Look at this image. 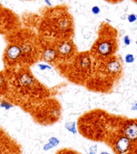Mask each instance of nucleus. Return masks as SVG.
Masks as SVG:
<instances>
[{
    "mask_svg": "<svg viewBox=\"0 0 137 154\" xmlns=\"http://www.w3.org/2000/svg\"><path fill=\"white\" fill-rule=\"evenodd\" d=\"M0 106H1L2 108H5V110H9L11 108L13 107L12 104H11L10 103H8V102H4V101L2 102V103L0 104Z\"/></svg>",
    "mask_w": 137,
    "mask_h": 154,
    "instance_id": "9",
    "label": "nucleus"
},
{
    "mask_svg": "<svg viewBox=\"0 0 137 154\" xmlns=\"http://www.w3.org/2000/svg\"><path fill=\"white\" fill-rule=\"evenodd\" d=\"M136 154H137V153H136Z\"/></svg>",
    "mask_w": 137,
    "mask_h": 154,
    "instance_id": "22",
    "label": "nucleus"
},
{
    "mask_svg": "<svg viewBox=\"0 0 137 154\" xmlns=\"http://www.w3.org/2000/svg\"><path fill=\"white\" fill-rule=\"evenodd\" d=\"M125 61L127 63H132L135 61V57H134L132 54H127L125 57Z\"/></svg>",
    "mask_w": 137,
    "mask_h": 154,
    "instance_id": "8",
    "label": "nucleus"
},
{
    "mask_svg": "<svg viewBox=\"0 0 137 154\" xmlns=\"http://www.w3.org/2000/svg\"><path fill=\"white\" fill-rule=\"evenodd\" d=\"M91 12H92L93 14H95V15H98V14L100 13L101 10L98 6L96 5V6H93L92 8H91Z\"/></svg>",
    "mask_w": 137,
    "mask_h": 154,
    "instance_id": "13",
    "label": "nucleus"
},
{
    "mask_svg": "<svg viewBox=\"0 0 137 154\" xmlns=\"http://www.w3.org/2000/svg\"><path fill=\"white\" fill-rule=\"evenodd\" d=\"M97 51L102 56H108L112 52V45L108 41H102L98 45Z\"/></svg>",
    "mask_w": 137,
    "mask_h": 154,
    "instance_id": "3",
    "label": "nucleus"
},
{
    "mask_svg": "<svg viewBox=\"0 0 137 154\" xmlns=\"http://www.w3.org/2000/svg\"><path fill=\"white\" fill-rule=\"evenodd\" d=\"M124 42L125 45H126V46H128V45H130L131 41H130V37L128 36H125L124 37Z\"/></svg>",
    "mask_w": 137,
    "mask_h": 154,
    "instance_id": "14",
    "label": "nucleus"
},
{
    "mask_svg": "<svg viewBox=\"0 0 137 154\" xmlns=\"http://www.w3.org/2000/svg\"><path fill=\"white\" fill-rule=\"evenodd\" d=\"M121 70V64L116 60H113L108 64V71L112 74L118 73Z\"/></svg>",
    "mask_w": 137,
    "mask_h": 154,
    "instance_id": "5",
    "label": "nucleus"
},
{
    "mask_svg": "<svg viewBox=\"0 0 137 154\" xmlns=\"http://www.w3.org/2000/svg\"><path fill=\"white\" fill-rule=\"evenodd\" d=\"M137 20V16L135 15V14H131L129 16H128V20L130 23H132V22H135Z\"/></svg>",
    "mask_w": 137,
    "mask_h": 154,
    "instance_id": "12",
    "label": "nucleus"
},
{
    "mask_svg": "<svg viewBox=\"0 0 137 154\" xmlns=\"http://www.w3.org/2000/svg\"><path fill=\"white\" fill-rule=\"evenodd\" d=\"M49 143L54 147L56 146V145L59 143V139H57L56 137H51L49 139Z\"/></svg>",
    "mask_w": 137,
    "mask_h": 154,
    "instance_id": "10",
    "label": "nucleus"
},
{
    "mask_svg": "<svg viewBox=\"0 0 137 154\" xmlns=\"http://www.w3.org/2000/svg\"><path fill=\"white\" fill-rule=\"evenodd\" d=\"M124 136L130 141L137 140V122H132L126 125L124 129Z\"/></svg>",
    "mask_w": 137,
    "mask_h": 154,
    "instance_id": "2",
    "label": "nucleus"
},
{
    "mask_svg": "<svg viewBox=\"0 0 137 154\" xmlns=\"http://www.w3.org/2000/svg\"><path fill=\"white\" fill-rule=\"evenodd\" d=\"M136 45H137V41L136 42Z\"/></svg>",
    "mask_w": 137,
    "mask_h": 154,
    "instance_id": "20",
    "label": "nucleus"
},
{
    "mask_svg": "<svg viewBox=\"0 0 137 154\" xmlns=\"http://www.w3.org/2000/svg\"><path fill=\"white\" fill-rule=\"evenodd\" d=\"M135 2H137V0H135Z\"/></svg>",
    "mask_w": 137,
    "mask_h": 154,
    "instance_id": "21",
    "label": "nucleus"
},
{
    "mask_svg": "<svg viewBox=\"0 0 137 154\" xmlns=\"http://www.w3.org/2000/svg\"><path fill=\"white\" fill-rule=\"evenodd\" d=\"M4 84H5L4 79V78H3V76L2 75H0V89L4 87Z\"/></svg>",
    "mask_w": 137,
    "mask_h": 154,
    "instance_id": "16",
    "label": "nucleus"
},
{
    "mask_svg": "<svg viewBox=\"0 0 137 154\" xmlns=\"http://www.w3.org/2000/svg\"><path fill=\"white\" fill-rule=\"evenodd\" d=\"M56 53L53 48H48L44 53V59L47 61H52L56 58Z\"/></svg>",
    "mask_w": 137,
    "mask_h": 154,
    "instance_id": "6",
    "label": "nucleus"
},
{
    "mask_svg": "<svg viewBox=\"0 0 137 154\" xmlns=\"http://www.w3.org/2000/svg\"><path fill=\"white\" fill-rule=\"evenodd\" d=\"M131 110H137V103L135 104V105H133V106H132V108H131Z\"/></svg>",
    "mask_w": 137,
    "mask_h": 154,
    "instance_id": "18",
    "label": "nucleus"
},
{
    "mask_svg": "<svg viewBox=\"0 0 137 154\" xmlns=\"http://www.w3.org/2000/svg\"><path fill=\"white\" fill-rule=\"evenodd\" d=\"M43 1H44L48 5H49V6H50V5H51V3H50V0H43Z\"/></svg>",
    "mask_w": 137,
    "mask_h": 154,
    "instance_id": "17",
    "label": "nucleus"
},
{
    "mask_svg": "<svg viewBox=\"0 0 137 154\" xmlns=\"http://www.w3.org/2000/svg\"><path fill=\"white\" fill-rule=\"evenodd\" d=\"M22 49L17 45H11L9 47L7 50V57L11 61H15L18 59L21 55Z\"/></svg>",
    "mask_w": 137,
    "mask_h": 154,
    "instance_id": "4",
    "label": "nucleus"
},
{
    "mask_svg": "<svg viewBox=\"0 0 137 154\" xmlns=\"http://www.w3.org/2000/svg\"><path fill=\"white\" fill-rule=\"evenodd\" d=\"M100 154H110V153H107V152H102Z\"/></svg>",
    "mask_w": 137,
    "mask_h": 154,
    "instance_id": "19",
    "label": "nucleus"
},
{
    "mask_svg": "<svg viewBox=\"0 0 137 154\" xmlns=\"http://www.w3.org/2000/svg\"><path fill=\"white\" fill-rule=\"evenodd\" d=\"M38 67L41 70H45L47 69H51V67L48 65H44V64H40L38 65Z\"/></svg>",
    "mask_w": 137,
    "mask_h": 154,
    "instance_id": "15",
    "label": "nucleus"
},
{
    "mask_svg": "<svg viewBox=\"0 0 137 154\" xmlns=\"http://www.w3.org/2000/svg\"><path fill=\"white\" fill-rule=\"evenodd\" d=\"M130 141L126 136L119 137L114 145L116 152L118 154H126L130 149Z\"/></svg>",
    "mask_w": 137,
    "mask_h": 154,
    "instance_id": "1",
    "label": "nucleus"
},
{
    "mask_svg": "<svg viewBox=\"0 0 137 154\" xmlns=\"http://www.w3.org/2000/svg\"><path fill=\"white\" fill-rule=\"evenodd\" d=\"M71 51V45L67 43V42H65V43H62L61 45L59 47V52L60 54H61L62 55H66L67 54L69 53Z\"/></svg>",
    "mask_w": 137,
    "mask_h": 154,
    "instance_id": "7",
    "label": "nucleus"
},
{
    "mask_svg": "<svg viewBox=\"0 0 137 154\" xmlns=\"http://www.w3.org/2000/svg\"><path fill=\"white\" fill-rule=\"evenodd\" d=\"M66 127H67V129L69 131H71V132H72L73 133H75L76 129L75 127V125L72 123V122H71V123H68Z\"/></svg>",
    "mask_w": 137,
    "mask_h": 154,
    "instance_id": "11",
    "label": "nucleus"
}]
</instances>
